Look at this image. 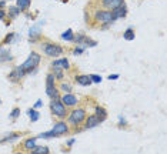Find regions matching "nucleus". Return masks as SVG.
<instances>
[{
  "label": "nucleus",
  "mask_w": 167,
  "mask_h": 154,
  "mask_svg": "<svg viewBox=\"0 0 167 154\" xmlns=\"http://www.w3.org/2000/svg\"><path fill=\"white\" fill-rule=\"evenodd\" d=\"M57 90V87H56V77L53 73H50V74H47V79H46V93L47 96L51 97V94Z\"/></svg>",
  "instance_id": "obj_9"
},
{
  "label": "nucleus",
  "mask_w": 167,
  "mask_h": 154,
  "mask_svg": "<svg viewBox=\"0 0 167 154\" xmlns=\"http://www.w3.org/2000/svg\"><path fill=\"white\" fill-rule=\"evenodd\" d=\"M90 80H92V83H100L101 77L97 74H90Z\"/></svg>",
  "instance_id": "obj_29"
},
{
  "label": "nucleus",
  "mask_w": 167,
  "mask_h": 154,
  "mask_svg": "<svg viewBox=\"0 0 167 154\" xmlns=\"http://www.w3.org/2000/svg\"><path fill=\"white\" fill-rule=\"evenodd\" d=\"M69 130H70V127H69V124H67L66 121H57L55 124V127H53V130H51V133H53V136L55 137H57V136H63V134H67L69 133Z\"/></svg>",
  "instance_id": "obj_6"
},
{
  "label": "nucleus",
  "mask_w": 167,
  "mask_h": 154,
  "mask_svg": "<svg viewBox=\"0 0 167 154\" xmlns=\"http://www.w3.org/2000/svg\"><path fill=\"white\" fill-rule=\"evenodd\" d=\"M13 60V56L10 54L9 50H0V63H7V62H12Z\"/></svg>",
  "instance_id": "obj_17"
},
{
  "label": "nucleus",
  "mask_w": 167,
  "mask_h": 154,
  "mask_svg": "<svg viewBox=\"0 0 167 154\" xmlns=\"http://www.w3.org/2000/svg\"><path fill=\"white\" fill-rule=\"evenodd\" d=\"M14 37V33H9L6 37H4V40H3V44H9V43L12 42V39Z\"/></svg>",
  "instance_id": "obj_30"
},
{
  "label": "nucleus",
  "mask_w": 167,
  "mask_h": 154,
  "mask_svg": "<svg viewBox=\"0 0 167 154\" xmlns=\"http://www.w3.org/2000/svg\"><path fill=\"white\" fill-rule=\"evenodd\" d=\"M60 101H62L66 107H74V106L79 104V99H77L74 94H71V93H67V94L60 96Z\"/></svg>",
  "instance_id": "obj_8"
},
{
  "label": "nucleus",
  "mask_w": 167,
  "mask_h": 154,
  "mask_svg": "<svg viewBox=\"0 0 167 154\" xmlns=\"http://www.w3.org/2000/svg\"><path fill=\"white\" fill-rule=\"evenodd\" d=\"M20 137V134L17 133H10L9 136H6V137L0 138V143H6V141H13V140H16V138Z\"/></svg>",
  "instance_id": "obj_24"
},
{
  "label": "nucleus",
  "mask_w": 167,
  "mask_h": 154,
  "mask_svg": "<svg viewBox=\"0 0 167 154\" xmlns=\"http://www.w3.org/2000/svg\"><path fill=\"white\" fill-rule=\"evenodd\" d=\"M74 42H77L79 44H86V46H90V47H94L97 44L96 42H93V40H90L89 37H86L84 34H77L74 37Z\"/></svg>",
  "instance_id": "obj_13"
},
{
  "label": "nucleus",
  "mask_w": 167,
  "mask_h": 154,
  "mask_svg": "<svg viewBox=\"0 0 167 154\" xmlns=\"http://www.w3.org/2000/svg\"><path fill=\"white\" fill-rule=\"evenodd\" d=\"M94 116L100 121H104L107 118V111L103 107H100V106H96V108H94Z\"/></svg>",
  "instance_id": "obj_16"
},
{
  "label": "nucleus",
  "mask_w": 167,
  "mask_h": 154,
  "mask_svg": "<svg viewBox=\"0 0 167 154\" xmlns=\"http://www.w3.org/2000/svg\"><path fill=\"white\" fill-rule=\"evenodd\" d=\"M57 90H62L64 94H67V93H71V86H70L69 83H64V81H62Z\"/></svg>",
  "instance_id": "obj_25"
},
{
  "label": "nucleus",
  "mask_w": 167,
  "mask_h": 154,
  "mask_svg": "<svg viewBox=\"0 0 167 154\" xmlns=\"http://www.w3.org/2000/svg\"><path fill=\"white\" fill-rule=\"evenodd\" d=\"M36 140H37V137H33V138H27L25 141V144H23V147H25L26 150L32 151L36 147Z\"/></svg>",
  "instance_id": "obj_19"
},
{
  "label": "nucleus",
  "mask_w": 167,
  "mask_h": 154,
  "mask_svg": "<svg viewBox=\"0 0 167 154\" xmlns=\"http://www.w3.org/2000/svg\"><path fill=\"white\" fill-rule=\"evenodd\" d=\"M39 63H40V54H37L36 51H32L30 56L27 57V60H26L20 67L25 70L26 74H27V73H32V71H34L36 69H37Z\"/></svg>",
  "instance_id": "obj_2"
},
{
  "label": "nucleus",
  "mask_w": 167,
  "mask_h": 154,
  "mask_svg": "<svg viewBox=\"0 0 167 154\" xmlns=\"http://www.w3.org/2000/svg\"><path fill=\"white\" fill-rule=\"evenodd\" d=\"M19 13H20V10H19L16 6H12V7H9V17H10V19H14V17H16Z\"/></svg>",
  "instance_id": "obj_26"
},
{
  "label": "nucleus",
  "mask_w": 167,
  "mask_h": 154,
  "mask_svg": "<svg viewBox=\"0 0 167 154\" xmlns=\"http://www.w3.org/2000/svg\"><path fill=\"white\" fill-rule=\"evenodd\" d=\"M42 106H43V101L39 100V101H36V104H34V108H40Z\"/></svg>",
  "instance_id": "obj_32"
},
{
  "label": "nucleus",
  "mask_w": 167,
  "mask_h": 154,
  "mask_svg": "<svg viewBox=\"0 0 167 154\" xmlns=\"http://www.w3.org/2000/svg\"><path fill=\"white\" fill-rule=\"evenodd\" d=\"M119 126H120V127L121 126H127V123H126V120L123 118V117H120V123H119Z\"/></svg>",
  "instance_id": "obj_34"
},
{
  "label": "nucleus",
  "mask_w": 167,
  "mask_h": 154,
  "mask_svg": "<svg viewBox=\"0 0 167 154\" xmlns=\"http://www.w3.org/2000/svg\"><path fill=\"white\" fill-rule=\"evenodd\" d=\"M70 69V63L67 58H59L51 63V70H67Z\"/></svg>",
  "instance_id": "obj_11"
},
{
  "label": "nucleus",
  "mask_w": 167,
  "mask_h": 154,
  "mask_svg": "<svg viewBox=\"0 0 167 154\" xmlns=\"http://www.w3.org/2000/svg\"><path fill=\"white\" fill-rule=\"evenodd\" d=\"M100 123H101V121L99 120L94 114H92V116L86 117V120H84V129L89 130V129H93V127H97Z\"/></svg>",
  "instance_id": "obj_12"
},
{
  "label": "nucleus",
  "mask_w": 167,
  "mask_h": 154,
  "mask_svg": "<svg viewBox=\"0 0 167 154\" xmlns=\"http://www.w3.org/2000/svg\"><path fill=\"white\" fill-rule=\"evenodd\" d=\"M93 20H96V23H100L104 27H107L110 23L114 21V17H113L112 12H109V10H96L94 16H93Z\"/></svg>",
  "instance_id": "obj_3"
},
{
  "label": "nucleus",
  "mask_w": 167,
  "mask_h": 154,
  "mask_svg": "<svg viewBox=\"0 0 167 154\" xmlns=\"http://www.w3.org/2000/svg\"><path fill=\"white\" fill-rule=\"evenodd\" d=\"M119 79V74H110L109 76V80H117Z\"/></svg>",
  "instance_id": "obj_35"
},
{
  "label": "nucleus",
  "mask_w": 167,
  "mask_h": 154,
  "mask_svg": "<svg viewBox=\"0 0 167 154\" xmlns=\"http://www.w3.org/2000/svg\"><path fill=\"white\" fill-rule=\"evenodd\" d=\"M100 4H101V7H104V9H107L109 12H112V10H114L116 7L124 4V0H101Z\"/></svg>",
  "instance_id": "obj_10"
},
{
  "label": "nucleus",
  "mask_w": 167,
  "mask_h": 154,
  "mask_svg": "<svg viewBox=\"0 0 167 154\" xmlns=\"http://www.w3.org/2000/svg\"><path fill=\"white\" fill-rule=\"evenodd\" d=\"M62 39H63V40H67V42H73V40H74V34H73V30H71V29L66 30V32L62 34Z\"/></svg>",
  "instance_id": "obj_23"
},
{
  "label": "nucleus",
  "mask_w": 167,
  "mask_h": 154,
  "mask_svg": "<svg viewBox=\"0 0 167 154\" xmlns=\"http://www.w3.org/2000/svg\"><path fill=\"white\" fill-rule=\"evenodd\" d=\"M4 17H6V12H4L3 9H0V20H2V19H4Z\"/></svg>",
  "instance_id": "obj_33"
},
{
  "label": "nucleus",
  "mask_w": 167,
  "mask_h": 154,
  "mask_svg": "<svg viewBox=\"0 0 167 154\" xmlns=\"http://www.w3.org/2000/svg\"><path fill=\"white\" fill-rule=\"evenodd\" d=\"M84 51V47H76L74 50H73V53L76 54V56H77V54H82Z\"/></svg>",
  "instance_id": "obj_31"
},
{
  "label": "nucleus",
  "mask_w": 167,
  "mask_h": 154,
  "mask_svg": "<svg viewBox=\"0 0 167 154\" xmlns=\"http://www.w3.org/2000/svg\"><path fill=\"white\" fill-rule=\"evenodd\" d=\"M43 51L49 57H57V56L63 54V49L60 46H57V44H55V43H46L43 46Z\"/></svg>",
  "instance_id": "obj_5"
},
{
  "label": "nucleus",
  "mask_w": 167,
  "mask_h": 154,
  "mask_svg": "<svg viewBox=\"0 0 167 154\" xmlns=\"http://www.w3.org/2000/svg\"><path fill=\"white\" fill-rule=\"evenodd\" d=\"M74 141H76L74 138H70V140L67 141V146H69V147H71V146H73V144H74Z\"/></svg>",
  "instance_id": "obj_36"
},
{
  "label": "nucleus",
  "mask_w": 167,
  "mask_h": 154,
  "mask_svg": "<svg viewBox=\"0 0 167 154\" xmlns=\"http://www.w3.org/2000/svg\"><path fill=\"white\" fill-rule=\"evenodd\" d=\"M50 110H51V113H53V116L60 118V120H63V118L69 114L67 107L60 100H51L50 101Z\"/></svg>",
  "instance_id": "obj_4"
},
{
  "label": "nucleus",
  "mask_w": 167,
  "mask_h": 154,
  "mask_svg": "<svg viewBox=\"0 0 167 154\" xmlns=\"http://www.w3.org/2000/svg\"><path fill=\"white\" fill-rule=\"evenodd\" d=\"M112 14L114 17V20L116 19H120V17H124L127 14V9H126V4H121L119 7H116L114 10H112Z\"/></svg>",
  "instance_id": "obj_14"
},
{
  "label": "nucleus",
  "mask_w": 167,
  "mask_h": 154,
  "mask_svg": "<svg viewBox=\"0 0 167 154\" xmlns=\"http://www.w3.org/2000/svg\"><path fill=\"white\" fill-rule=\"evenodd\" d=\"M14 154H23V153H14Z\"/></svg>",
  "instance_id": "obj_38"
},
{
  "label": "nucleus",
  "mask_w": 167,
  "mask_h": 154,
  "mask_svg": "<svg viewBox=\"0 0 167 154\" xmlns=\"http://www.w3.org/2000/svg\"><path fill=\"white\" fill-rule=\"evenodd\" d=\"M20 116V108H13V111L10 113V118H13V120H16L17 117Z\"/></svg>",
  "instance_id": "obj_27"
},
{
  "label": "nucleus",
  "mask_w": 167,
  "mask_h": 154,
  "mask_svg": "<svg viewBox=\"0 0 167 154\" xmlns=\"http://www.w3.org/2000/svg\"><path fill=\"white\" fill-rule=\"evenodd\" d=\"M4 6H6V2H4V0H2V2H0V9H3Z\"/></svg>",
  "instance_id": "obj_37"
},
{
  "label": "nucleus",
  "mask_w": 167,
  "mask_h": 154,
  "mask_svg": "<svg viewBox=\"0 0 167 154\" xmlns=\"http://www.w3.org/2000/svg\"><path fill=\"white\" fill-rule=\"evenodd\" d=\"M27 116L30 117L32 123H34V121H37V120H39L40 114H39V111H36L34 108H30V110H27Z\"/></svg>",
  "instance_id": "obj_22"
},
{
  "label": "nucleus",
  "mask_w": 167,
  "mask_h": 154,
  "mask_svg": "<svg viewBox=\"0 0 167 154\" xmlns=\"http://www.w3.org/2000/svg\"><path fill=\"white\" fill-rule=\"evenodd\" d=\"M26 76V73H25V70L21 69L20 66H17L16 69H13L10 73H9V76H7V79L12 81V83H19L23 77Z\"/></svg>",
  "instance_id": "obj_7"
},
{
  "label": "nucleus",
  "mask_w": 167,
  "mask_h": 154,
  "mask_svg": "<svg viewBox=\"0 0 167 154\" xmlns=\"http://www.w3.org/2000/svg\"><path fill=\"white\" fill-rule=\"evenodd\" d=\"M86 117H87V114H86V108L77 107V108H74V110H71L70 111V114H69V123H67V124H70L74 130H77V127L84 123Z\"/></svg>",
  "instance_id": "obj_1"
},
{
  "label": "nucleus",
  "mask_w": 167,
  "mask_h": 154,
  "mask_svg": "<svg viewBox=\"0 0 167 154\" xmlns=\"http://www.w3.org/2000/svg\"><path fill=\"white\" fill-rule=\"evenodd\" d=\"M30 153L32 154H49V147L47 146H36Z\"/></svg>",
  "instance_id": "obj_20"
},
{
  "label": "nucleus",
  "mask_w": 167,
  "mask_h": 154,
  "mask_svg": "<svg viewBox=\"0 0 167 154\" xmlns=\"http://www.w3.org/2000/svg\"><path fill=\"white\" fill-rule=\"evenodd\" d=\"M30 4H32V0H17V9L20 12H26L30 7Z\"/></svg>",
  "instance_id": "obj_18"
},
{
  "label": "nucleus",
  "mask_w": 167,
  "mask_h": 154,
  "mask_svg": "<svg viewBox=\"0 0 167 154\" xmlns=\"http://www.w3.org/2000/svg\"><path fill=\"white\" fill-rule=\"evenodd\" d=\"M53 74H55V77L57 80L63 81V77H64V76H63V71L62 70H53Z\"/></svg>",
  "instance_id": "obj_28"
},
{
  "label": "nucleus",
  "mask_w": 167,
  "mask_h": 154,
  "mask_svg": "<svg viewBox=\"0 0 167 154\" xmlns=\"http://www.w3.org/2000/svg\"><path fill=\"white\" fill-rule=\"evenodd\" d=\"M134 37H136V33H134V30L131 29V27H129V29L126 30L124 33H123V39L124 40H134Z\"/></svg>",
  "instance_id": "obj_21"
},
{
  "label": "nucleus",
  "mask_w": 167,
  "mask_h": 154,
  "mask_svg": "<svg viewBox=\"0 0 167 154\" xmlns=\"http://www.w3.org/2000/svg\"><path fill=\"white\" fill-rule=\"evenodd\" d=\"M76 83L80 84V86H90L92 84V80H90V76L87 74H80V76H76L74 77Z\"/></svg>",
  "instance_id": "obj_15"
}]
</instances>
